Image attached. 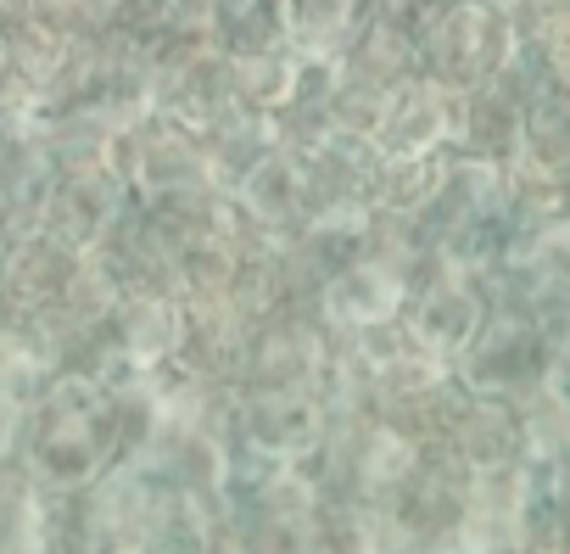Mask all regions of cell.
Masks as SVG:
<instances>
[{"instance_id":"obj_1","label":"cell","mask_w":570,"mask_h":554,"mask_svg":"<svg viewBox=\"0 0 570 554\" xmlns=\"http://www.w3.org/2000/svg\"><path fill=\"white\" fill-rule=\"evenodd\" d=\"M514 23L503 7L487 0H448V7L425 23V68L431 79H442L448 90H481L498 85L503 68L514 62Z\"/></svg>"},{"instance_id":"obj_2","label":"cell","mask_w":570,"mask_h":554,"mask_svg":"<svg viewBox=\"0 0 570 554\" xmlns=\"http://www.w3.org/2000/svg\"><path fill=\"white\" fill-rule=\"evenodd\" d=\"M453 135H459V90H448L431 74L403 79L397 96L386 101V113L370 129V140L381 146V157H431Z\"/></svg>"},{"instance_id":"obj_3","label":"cell","mask_w":570,"mask_h":554,"mask_svg":"<svg viewBox=\"0 0 570 554\" xmlns=\"http://www.w3.org/2000/svg\"><path fill=\"white\" fill-rule=\"evenodd\" d=\"M246 101H240V85H235V57H224L218 46L185 51L174 62V74L163 79V113H168V124H179L196 140H207Z\"/></svg>"},{"instance_id":"obj_4","label":"cell","mask_w":570,"mask_h":554,"mask_svg":"<svg viewBox=\"0 0 570 554\" xmlns=\"http://www.w3.org/2000/svg\"><path fill=\"white\" fill-rule=\"evenodd\" d=\"M207 40L235 62L268 57L292 46V12L285 0H207Z\"/></svg>"},{"instance_id":"obj_5","label":"cell","mask_w":570,"mask_h":554,"mask_svg":"<svg viewBox=\"0 0 570 554\" xmlns=\"http://www.w3.org/2000/svg\"><path fill=\"white\" fill-rule=\"evenodd\" d=\"M397 303H403V274L392 257H353L325 286V309L347 325H386Z\"/></svg>"},{"instance_id":"obj_6","label":"cell","mask_w":570,"mask_h":554,"mask_svg":"<svg viewBox=\"0 0 570 554\" xmlns=\"http://www.w3.org/2000/svg\"><path fill=\"white\" fill-rule=\"evenodd\" d=\"M459 140L475 163L503 168L520 163V101L503 85H481L459 96Z\"/></svg>"},{"instance_id":"obj_7","label":"cell","mask_w":570,"mask_h":554,"mask_svg":"<svg viewBox=\"0 0 570 554\" xmlns=\"http://www.w3.org/2000/svg\"><path fill=\"white\" fill-rule=\"evenodd\" d=\"M370 12H375V18H386V23H397V29H409L414 18H425V23H431L442 7H436V0H370Z\"/></svg>"},{"instance_id":"obj_8","label":"cell","mask_w":570,"mask_h":554,"mask_svg":"<svg viewBox=\"0 0 570 554\" xmlns=\"http://www.w3.org/2000/svg\"><path fill=\"white\" fill-rule=\"evenodd\" d=\"M487 7H503V12H514V7H520V0H487Z\"/></svg>"}]
</instances>
